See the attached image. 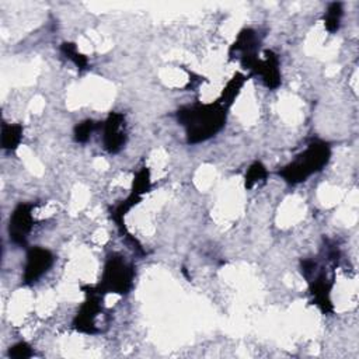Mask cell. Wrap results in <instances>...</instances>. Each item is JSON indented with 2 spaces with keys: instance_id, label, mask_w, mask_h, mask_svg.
I'll list each match as a JSON object with an SVG mask.
<instances>
[{
  "instance_id": "6da1fadb",
  "label": "cell",
  "mask_w": 359,
  "mask_h": 359,
  "mask_svg": "<svg viewBox=\"0 0 359 359\" xmlns=\"http://www.w3.org/2000/svg\"><path fill=\"white\" fill-rule=\"evenodd\" d=\"M226 109L219 101L181 108L177 116L178 122L185 128L188 143H201L215 136L224 126Z\"/></svg>"
},
{
  "instance_id": "7a4b0ae2",
  "label": "cell",
  "mask_w": 359,
  "mask_h": 359,
  "mask_svg": "<svg viewBox=\"0 0 359 359\" xmlns=\"http://www.w3.org/2000/svg\"><path fill=\"white\" fill-rule=\"evenodd\" d=\"M331 150L325 142L314 140L290 164L279 170V175L289 184H299L320 171L330 160Z\"/></svg>"
},
{
  "instance_id": "3957f363",
  "label": "cell",
  "mask_w": 359,
  "mask_h": 359,
  "mask_svg": "<svg viewBox=\"0 0 359 359\" xmlns=\"http://www.w3.org/2000/svg\"><path fill=\"white\" fill-rule=\"evenodd\" d=\"M135 271L130 264H128L121 255H109L101 276V282L97 286L104 294L118 293L126 294L133 285Z\"/></svg>"
},
{
  "instance_id": "277c9868",
  "label": "cell",
  "mask_w": 359,
  "mask_h": 359,
  "mask_svg": "<svg viewBox=\"0 0 359 359\" xmlns=\"http://www.w3.org/2000/svg\"><path fill=\"white\" fill-rule=\"evenodd\" d=\"M87 299L81 304L74 321L73 327L86 334H94L98 331L97 328V316L101 313V300L104 293L97 286H87L84 287Z\"/></svg>"
},
{
  "instance_id": "5b68a950",
  "label": "cell",
  "mask_w": 359,
  "mask_h": 359,
  "mask_svg": "<svg viewBox=\"0 0 359 359\" xmlns=\"http://www.w3.org/2000/svg\"><path fill=\"white\" fill-rule=\"evenodd\" d=\"M32 203H20L15 206L8 222L10 240L17 245H25L29 231L34 226Z\"/></svg>"
},
{
  "instance_id": "8992f818",
  "label": "cell",
  "mask_w": 359,
  "mask_h": 359,
  "mask_svg": "<svg viewBox=\"0 0 359 359\" xmlns=\"http://www.w3.org/2000/svg\"><path fill=\"white\" fill-rule=\"evenodd\" d=\"M53 254L43 247H32L27 252L22 280L25 285L35 283L53 265Z\"/></svg>"
},
{
  "instance_id": "52a82bcc",
  "label": "cell",
  "mask_w": 359,
  "mask_h": 359,
  "mask_svg": "<svg viewBox=\"0 0 359 359\" xmlns=\"http://www.w3.org/2000/svg\"><path fill=\"white\" fill-rule=\"evenodd\" d=\"M258 45H259V39L257 32L254 29L245 28L237 35L234 43L230 48V55L236 53L241 65L245 69L251 70L258 62V56H257Z\"/></svg>"
},
{
  "instance_id": "ba28073f",
  "label": "cell",
  "mask_w": 359,
  "mask_h": 359,
  "mask_svg": "<svg viewBox=\"0 0 359 359\" xmlns=\"http://www.w3.org/2000/svg\"><path fill=\"white\" fill-rule=\"evenodd\" d=\"M104 147L109 153H118L126 143L125 116L119 112H111L104 122Z\"/></svg>"
},
{
  "instance_id": "9c48e42d",
  "label": "cell",
  "mask_w": 359,
  "mask_h": 359,
  "mask_svg": "<svg viewBox=\"0 0 359 359\" xmlns=\"http://www.w3.org/2000/svg\"><path fill=\"white\" fill-rule=\"evenodd\" d=\"M251 72L259 74L269 88H276L280 84L279 59L272 50H265V59H258Z\"/></svg>"
},
{
  "instance_id": "30bf717a",
  "label": "cell",
  "mask_w": 359,
  "mask_h": 359,
  "mask_svg": "<svg viewBox=\"0 0 359 359\" xmlns=\"http://www.w3.org/2000/svg\"><path fill=\"white\" fill-rule=\"evenodd\" d=\"M22 139V126L20 123H3L1 147L7 151L15 150Z\"/></svg>"
},
{
  "instance_id": "8fae6325",
  "label": "cell",
  "mask_w": 359,
  "mask_h": 359,
  "mask_svg": "<svg viewBox=\"0 0 359 359\" xmlns=\"http://www.w3.org/2000/svg\"><path fill=\"white\" fill-rule=\"evenodd\" d=\"M244 81H245V77L243 76V74H240V73H236L234 76H233V79L227 83V86L224 87V90H223V93H222V98L219 100V102L222 104V105H224L226 108H229L231 104H233V101L236 100V97L238 95V93H240V90H241V87H243V84H244Z\"/></svg>"
},
{
  "instance_id": "7c38bea8",
  "label": "cell",
  "mask_w": 359,
  "mask_h": 359,
  "mask_svg": "<svg viewBox=\"0 0 359 359\" xmlns=\"http://www.w3.org/2000/svg\"><path fill=\"white\" fill-rule=\"evenodd\" d=\"M342 3L334 1L328 6L325 14H324V25L327 28V31L330 32H335L338 31L339 25H341V18H342Z\"/></svg>"
},
{
  "instance_id": "4fadbf2b",
  "label": "cell",
  "mask_w": 359,
  "mask_h": 359,
  "mask_svg": "<svg viewBox=\"0 0 359 359\" xmlns=\"http://www.w3.org/2000/svg\"><path fill=\"white\" fill-rule=\"evenodd\" d=\"M60 50H62V53H63L69 60H72V62L76 65V67H77L79 70L87 69V65H88L87 57H86L83 53H80V52L77 50V48H76V45H74L73 42H63L62 46H60Z\"/></svg>"
},
{
  "instance_id": "5bb4252c",
  "label": "cell",
  "mask_w": 359,
  "mask_h": 359,
  "mask_svg": "<svg viewBox=\"0 0 359 359\" xmlns=\"http://www.w3.org/2000/svg\"><path fill=\"white\" fill-rule=\"evenodd\" d=\"M266 175H268V171L262 163L259 161L252 163L245 172V188H252L255 184L265 181Z\"/></svg>"
},
{
  "instance_id": "9a60e30c",
  "label": "cell",
  "mask_w": 359,
  "mask_h": 359,
  "mask_svg": "<svg viewBox=\"0 0 359 359\" xmlns=\"http://www.w3.org/2000/svg\"><path fill=\"white\" fill-rule=\"evenodd\" d=\"M150 172L147 168H142L135 180H133V188H132V194L142 196L143 194H146L150 189Z\"/></svg>"
},
{
  "instance_id": "2e32d148",
  "label": "cell",
  "mask_w": 359,
  "mask_h": 359,
  "mask_svg": "<svg viewBox=\"0 0 359 359\" xmlns=\"http://www.w3.org/2000/svg\"><path fill=\"white\" fill-rule=\"evenodd\" d=\"M95 129V122L93 119H86L74 126V140L84 143L90 139L93 130Z\"/></svg>"
},
{
  "instance_id": "e0dca14e",
  "label": "cell",
  "mask_w": 359,
  "mask_h": 359,
  "mask_svg": "<svg viewBox=\"0 0 359 359\" xmlns=\"http://www.w3.org/2000/svg\"><path fill=\"white\" fill-rule=\"evenodd\" d=\"M8 355L11 358H15V359H22V358H29L32 355V349L31 346L27 344V342H17L15 345L10 346L8 349Z\"/></svg>"
}]
</instances>
